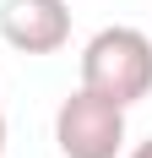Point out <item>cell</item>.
Returning <instances> with one entry per match:
<instances>
[{
  "label": "cell",
  "mask_w": 152,
  "mask_h": 158,
  "mask_svg": "<svg viewBox=\"0 0 152 158\" xmlns=\"http://www.w3.org/2000/svg\"><path fill=\"white\" fill-rule=\"evenodd\" d=\"M82 87L109 104H141L152 93V38L141 27H98L82 49Z\"/></svg>",
  "instance_id": "1"
},
{
  "label": "cell",
  "mask_w": 152,
  "mask_h": 158,
  "mask_svg": "<svg viewBox=\"0 0 152 158\" xmlns=\"http://www.w3.org/2000/svg\"><path fill=\"white\" fill-rule=\"evenodd\" d=\"M54 142L65 158H120L125 153V109L76 87L54 109Z\"/></svg>",
  "instance_id": "2"
},
{
  "label": "cell",
  "mask_w": 152,
  "mask_h": 158,
  "mask_svg": "<svg viewBox=\"0 0 152 158\" xmlns=\"http://www.w3.org/2000/svg\"><path fill=\"white\" fill-rule=\"evenodd\" d=\"M0 38L16 55H54L71 38L65 0H0Z\"/></svg>",
  "instance_id": "3"
},
{
  "label": "cell",
  "mask_w": 152,
  "mask_h": 158,
  "mask_svg": "<svg viewBox=\"0 0 152 158\" xmlns=\"http://www.w3.org/2000/svg\"><path fill=\"white\" fill-rule=\"evenodd\" d=\"M130 158H152V136H147V142H136V147H130Z\"/></svg>",
  "instance_id": "4"
},
{
  "label": "cell",
  "mask_w": 152,
  "mask_h": 158,
  "mask_svg": "<svg viewBox=\"0 0 152 158\" xmlns=\"http://www.w3.org/2000/svg\"><path fill=\"white\" fill-rule=\"evenodd\" d=\"M0 158H6V114H0Z\"/></svg>",
  "instance_id": "5"
}]
</instances>
